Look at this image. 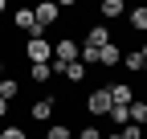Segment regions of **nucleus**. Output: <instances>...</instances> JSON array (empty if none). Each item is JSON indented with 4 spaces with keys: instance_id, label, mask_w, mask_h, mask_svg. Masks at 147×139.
<instances>
[{
    "instance_id": "f257e3e1",
    "label": "nucleus",
    "mask_w": 147,
    "mask_h": 139,
    "mask_svg": "<svg viewBox=\"0 0 147 139\" xmlns=\"http://www.w3.org/2000/svg\"><path fill=\"white\" fill-rule=\"evenodd\" d=\"M25 57H29V65H53V45L45 37H33V41H25Z\"/></svg>"
},
{
    "instance_id": "f03ea898",
    "label": "nucleus",
    "mask_w": 147,
    "mask_h": 139,
    "mask_svg": "<svg viewBox=\"0 0 147 139\" xmlns=\"http://www.w3.org/2000/svg\"><path fill=\"white\" fill-rule=\"evenodd\" d=\"M110 90H90L86 94V115H94V119H102V115H110Z\"/></svg>"
},
{
    "instance_id": "7ed1b4c3",
    "label": "nucleus",
    "mask_w": 147,
    "mask_h": 139,
    "mask_svg": "<svg viewBox=\"0 0 147 139\" xmlns=\"http://www.w3.org/2000/svg\"><path fill=\"white\" fill-rule=\"evenodd\" d=\"M12 25L21 29V33H29V41H33V37H41V25H37L33 8H16V12H12Z\"/></svg>"
},
{
    "instance_id": "20e7f679",
    "label": "nucleus",
    "mask_w": 147,
    "mask_h": 139,
    "mask_svg": "<svg viewBox=\"0 0 147 139\" xmlns=\"http://www.w3.org/2000/svg\"><path fill=\"white\" fill-rule=\"evenodd\" d=\"M78 53H82V45H74V37H65V41H53V61H57V65L78 61Z\"/></svg>"
},
{
    "instance_id": "39448f33",
    "label": "nucleus",
    "mask_w": 147,
    "mask_h": 139,
    "mask_svg": "<svg viewBox=\"0 0 147 139\" xmlns=\"http://www.w3.org/2000/svg\"><path fill=\"white\" fill-rule=\"evenodd\" d=\"M53 107H57V98H53V94L37 98L33 107H29V119H37V123H49V119H53Z\"/></svg>"
},
{
    "instance_id": "423d86ee",
    "label": "nucleus",
    "mask_w": 147,
    "mask_h": 139,
    "mask_svg": "<svg viewBox=\"0 0 147 139\" xmlns=\"http://www.w3.org/2000/svg\"><path fill=\"white\" fill-rule=\"evenodd\" d=\"M53 74L65 78L69 86H78V82H86V65L82 61H69V65H57V61H53Z\"/></svg>"
},
{
    "instance_id": "0eeeda50",
    "label": "nucleus",
    "mask_w": 147,
    "mask_h": 139,
    "mask_svg": "<svg viewBox=\"0 0 147 139\" xmlns=\"http://www.w3.org/2000/svg\"><path fill=\"white\" fill-rule=\"evenodd\" d=\"M33 16H37V25H41V33L61 16V4H41V8H33Z\"/></svg>"
},
{
    "instance_id": "6e6552de",
    "label": "nucleus",
    "mask_w": 147,
    "mask_h": 139,
    "mask_svg": "<svg viewBox=\"0 0 147 139\" xmlns=\"http://www.w3.org/2000/svg\"><path fill=\"white\" fill-rule=\"evenodd\" d=\"M110 41H115V37H110V29H106V25H94V29L86 33V45H90V49H106Z\"/></svg>"
},
{
    "instance_id": "1a4fd4ad",
    "label": "nucleus",
    "mask_w": 147,
    "mask_h": 139,
    "mask_svg": "<svg viewBox=\"0 0 147 139\" xmlns=\"http://www.w3.org/2000/svg\"><path fill=\"white\" fill-rule=\"evenodd\" d=\"M110 102H115V107H131V102H135V90L127 82H115V86H110Z\"/></svg>"
},
{
    "instance_id": "9d476101",
    "label": "nucleus",
    "mask_w": 147,
    "mask_h": 139,
    "mask_svg": "<svg viewBox=\"0 0 147 139\" xmlns=\"http://www.w3.org/2000/svg\"><path fill=\"white\" fill-rule=\"evenodd\" d=\"M98 65H106V70H110V65H123V49H119L115 41H110L106 49H98Z\"/></svg>"
},
{
    "instance_id": "9b49d317",
    "label": "nucleus",
    "mask_w": 147,
    "mask_h": 139,
    "mask_svg": "<svg viewBox=\"0 0 147 139\" xmlns=\"http://www.w3.org/2000/svg\"><path fill=\"white\" fill-rule=\"evenodd\" d=\"M123 65L131 70V74H147V61H143V53H139V49H131V53H123Z\"/></svg>"
},
{
    "instance_id": "f8f14e48",
    "label": "nucleus",
    "mask_w": 147,
    "mask_h": 139,
    "mask_svg": "<svg viewBox=\"0 0 147 139\" xmlns=\"http://www.w3.org/2000/svg\"><path fill=\"white\" fill-rule=\"evenodd\" d=\"M127 115H131V123H135V127H143V123H147V102H139V98H135L131 107H127Z\"/></svg>"
},
{
    "instance_id": "ddd939ff",
    "label": "nucleus",
    "mask_w": 147,
    "mask_h": 139,
    "mask_svg": "<svg viewBox=\"0 0 147 139\" xmlns=\"http://www.w3.org/2000/svg\"><path fill=\"white\" fill-rule=\"evenodd\" d=\"M127 16H131V29H135V33H147V8H143V4H139V8H131Z\"/></svg>"
},
{
    "instance_id": "4468645a",
    "label": "nucleus",
    "mask_w": 147,
    "mask_h": 139,
    "mask_svg": "<svg viewBox=\"0 0 147 139\" xmlns=\"http://www.w3.org/2000/svg\"><path fill=\"white\" fill-rule=\"evenodd\" d=\"M123 12H127L123 0H102V16H106V21H115V16H123Z\"/></svg>"
},
{
    "instance_id": "2eb2a0df",
    "label": "nucleus",
    "mask_w": 147,
    "mask_h": 139,
    "mask_svg": "<svg viewBox=\"0 0 147 139\" xmlns=\"http://www.w3.org/2000/svg\"><path fill=\"white\" fill-rule=\"evenodd\" d=\"M29 78H33L37 86H45V82L53 78V65H29Z\"/></svg>"
},
{
    "instance_id": "dca6fc26",
    "label": "nucleus",
    "mask_w": 147,
    "mask_h": 139,
    "mask_svg": "<svg viewBox=\"0 0 147 139\" xmlns=\"http://www.w3.org/2000/svg\"><path fill=\"white\" fill-rule=\"evenodd\" d=\"M16 90H21V86H16L12 78H0V98H4V102H12V98H16Z\"/></svg>"
},
{
    "instance_id": "f3484780",
    "label": "nucleus",
    "mask_w": 147,
    "mask_h": 139,
    "mask_svg": "<svg viewBox=\"0 0 147 139\" xmlns=\"http://www.w3.org/2000/svg\"><path fill=\"white\" fill-rule=\"evenodd\" d=\"M69 135H74V131H69V127H65V123H53V127H49V135H45V139H69Z\"/></svg>"
},
{
    "instance_id": "a211bd4d",
    "label": "nucleus",
    "mask_w": 147,
    "mask_h": 139,
    "mask_svg": "<svg viewBox=\"0 0 147 139\" xmlns=\"http://www.w3.org/2000/svg\"><path fill=\"white\" fill-rule=\"evenodd\" d=\"M0 139H25V131H21V127H16V123H8L4 131H0Z\"/></svg>"
},
{
    "instance_id": "6ab92c4d",
    "label": "nucleus",
    "mask_w": 147,
    "mask_h": 139,
    "mask_svg": "<svg viewBox=\"0 0 147 139\" xmlns=\"http://www.w3.org/2000/svg\"><path fill=\"white\" fill-rule=\"evenodd\" d=\"M119 135H123V139H143V127H135V123H127V127H123Z\"/></svg>"
},
{
    "instance_id": "aec40b11",
    "label": "nucleus",
    "mask_w": 147,
    "mask_h": 139,
    "mask_svg": "<svg viewBox=\"0 0 147 139\" xmlns=\"http://www.w3.org/2000/svg\"><path fill=\"white\" fill-rule=\"evenodd\" d=\"M78 139H102V131H98V127H82V131H78Z\"/></svg>"
},
{
    "instance_id": "412c9836",
    "label": "nucleus",
    "mask_w": 147,
    "mask_h": 139,
    "mask_svg": "<svg viewBox=\"0 0 147 139\" xmlns=\"http://www.w3.org/2000/svg\"><path fill=\"white\" fill-rule=\"evenodd\" d=\"M4 115H8V102H4V98H0V119H4Z\"/></svg>"
},
{
    "instance_id": "4be33fe9",
    "label": "nucleus",
    "mask_w": 147,
    "mask_h": 139,
    "mask_svg": "<svg viewBox=\"0 0 147 139\" xmlns=\"http://www.w3.org/2000/svg\"><path fill=\"white\" fill-rule=\"evenodd\" d=\"M0 78H8V74H4V57H0Z\"/></svg>"
},
{
    "instance_id": "5701e85b",
    "label": "nucleus",
    "mask_w": 147,
    "mask_h": 139,
    "mask_svg": "<svg viewBox=\"0 0 147 139\" xmlns=\"http://www.w3.org/2000/svg\"><path fill=\"white\" fill-rule=\"evenodd\" d=\"M139 53H143V61H147V45H143V49H139Z\"/></svg>"
},
{
    "instance_id": "b1692460",
    "label": "nucleus",
    "mask_w": 147,
    "mask_h": 139,
    "mask_svg": "<svg viewBox=\"0 0 147 139\" xmlns=\"http://www.w3.org/2000/svg\"><path fill=\"white\" fill-rule=\"evenodd\" d=\"M106 139H123V135H119V131H115V135H106Z\"/></svg>"
},
{
    "instance_id": "393cba45",
    "label": "nucleus",
    "mask_w": 147,
    "mask_h": 139,
    "mask_svg": "<svg viewBox=\"0 0 147 139\" xmlns=\"http://www.w3.org/2000/svg\"><path fill=\"white\" fill-rule=\"evenodd\" d=\"M0 12H4V0H0Z\"/></svg>"
}]
</instances>
